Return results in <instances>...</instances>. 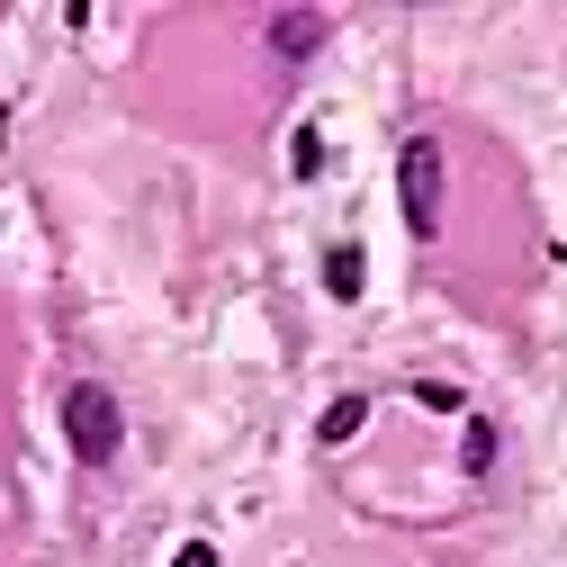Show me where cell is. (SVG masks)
Returning <instances> with one entry per match:
<instances>
[{"label":"cell","mask_w":567,"mask_h":567,"mask_svg":"<svg viewBox=\"0 0 567 567\" xmlns=\"http://www.w3.org/2000/svg\"><path fill=\"white\" fill-rule=\"evenodd\" d=\"M63 442H73V460H82V468H109V460H117L126 414H117V396H109L100 379H82L73 396H63Z\"/></svg>","instance_id":"cell-1"},{"label":"cell","mask_w":567,"mask_h":567,"mask_svg":"<svg viewBox=\"0 0 567 567\" xmlns=\"http://www.w3.org/2000/svg\"><path fill=\"white\" fill-rule=\"evenodd\" d=\"M396 198H405V226L433 244L442 235V135H405L396 145Z\"/></svg>","instance_id":"cell-2"},{"label":"cell","mask_w":567,"mask_h":567,"mask_svg":"<svg viewBox=\"0 0 567 567\" xmlns=\"http://www.w3.org/2000/svg\"><path fill=\"white\" fill-rule=\"evenodd\" d=\"M261 37H270V54H279V63H307V54L324 45V10H270V28H261Z\"/></svg>","instance_id":"cell-3"},{"label":"cell","mask_w":567,"mask_h":567,"mask_svg":"<svg viewBox=\"0 0 567 567\" xmlns=\"http://www.w3.org/2000/svg\"><path fill=\"white\" fill-rule=\"evenodd\" d=\"M324 289H333L342 307L361 298V244H333V252H324Z\"/></svg>","instance_id":"cell-4"},{"label":"cell","mask_w":567,"mask_h":567,"mask_svg":"<svg viewBox=\"0 0 567 567\" xmlns=\"http://www.w3.org/2000/svg\"><path fill=\"white\" fill-rule=\"evenodd\" d=\"M361 423H370V396H333V414L316 423V433H324V442H351Z\"/></svg>","instance_id":"cell-5"},{"label":"cell","mask_w":567,"mask_h":567,"mask_svg":"<svg viewBox=\"0 0 567 567\" xmlns=\"http://www.w3.org/2000/svg\"><path fill=\"white\" fill-rule=\"evenodd\" d=\"M289 172H298V181H316V172H324V145H316V126H298V135H289Z\"/></svg>","instance_id":"cell-6"},{"label":"cell","mask_w":567,"mask_h":567,"mask_svg":"<svg viewBox=\"0 0 567 567\" xmlns=\"http://www.w3.org/2000/svg\"><path fill=\"white\" fill-rule=\"evenodd\" d=\"M486 460H495V423H468V477H486Z\"/></svg>","instance_id":"cell-7"},{"label":"cell","mask_w":567,"mask_h":567,"mask_svg":"<svg viewBox=\"0 0 567 567\" xmlns=\"http://www.w3.org/2000/svg\"><path fill=\"white\" fill-rule=\"evenodd\" d=\"M172 567H217V549H207V540H189V549H181Z\"/></svg>","instance_id":"cell-8"}]
</instances>
